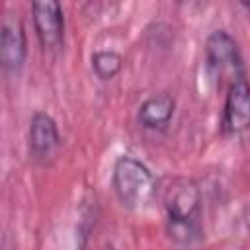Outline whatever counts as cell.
I'll return each instance as SVG.
<instances>
[{
  "mask_svg": "<svg viewBox=\"0 0 250 250\" xmlns=\"http://www.w3.org/2000/svg\"><path fill=\"white\" fill-rule=\"evenodd\" d=\"M164 209L166 230L176 244L191 246L201 238V189L193 180H176L166 193Z\"/></svg>",
  "mask_w": 250,
  "mask_h": 250,
  "instance_id": "1",
  "label": "cell"
},
{
  "mask_svg": "<svg viewBox=\"0 0 250 250\" xmlns=\"http://www.w3.org/2000/svg\"><path fill=\"white\" fill-rule=\"evenodd\" d=\"M111 188L117 201L125 209L139 211L152 201L156 191V180L143 160L131 154H121L113 162Z\"/></svg>",
  "mask_w": 250,
  "mask_h": 250,
  "instance_id": "2",
  "label": "cell"
},
{
  "mask_svg": "<svg viewBox=\"0 0 250 250\" xmlns=\"http://www.w3.org/2000/svg\"><path fill=\"white\" fill-rule=\"evenodd\" d=\"M205 62L207 70L213 78H223L225 74H230V78L238 74H246L240 49L236 39L225 31V29H215L207 35L205 39Z\"/></svg>",
  "mask_w": 250,
  "mask_h": 250,
  "instance_id": "3",
  "label": "cell"
},
{
  "mask_svg": "<svg viewBox=\"0 0 250 250\" xmlns=\"http://www.w3.org/2000/svg\"><path fill=\"white\" fill-rule=\"evenodd\" d=\"M221 131L230 137H240L250 133V80L246 74H238L229 80Z\"/></svg>",
  "mask_w": 250,
  "mask_h": 250,
  "instance_id": "4",
  "label": "cell"
},
{
  "mask_svg": "<svg viewBox=\"0 0 250 250\" xmlns=\"http://www.w3.org/2000/svg\"><path fill=\"white\" fill-rule=\"evenodd\" d=\"M31 20L33 29L39 39V45L49 51L57 53L64 45V12L61 2L57 0H37L31 4Z\"/></svg>",
  "mask_w": 250,
  "mask_h": 250,
  "instance_id": "5",
  "label": "cell"
},
{
  "mask_svg": "<svg viewBox=\"0 0 250 250\" xmlns=\"http://www.w3.org/2000/svg\"><path fill=\"white\" fill-rule=\"evenodd\" d=\"M61 143L62 141H61L57 121L45 111H35L27 127L29 156L39 164H47L51 158H55L57 150L61 148Z\"/></svg>",
  "mask_w": 250,
  "mask_h": 250,
  "instance_id": "6",
  "label": "cell"
},
{
  "mask_svg": "<svg viewBox=\"0 0 250 250\" xmlns=\"http://www.w3.org/2000/svg\"><path fill=\"white\" fill-rule=\"evenodd\" d=\"M27 61V35L18 18H6L0 27V64L6 72H20Z\"/></svg>",
  "mask_w": 250,
  "mask_h": 250,
  "instance_id": "7",
  "label": "cell"
},
{
  "mask_svg": "<svg viewBox=\"0 0 250 250\" xmlns=\"http://www.w3.org/2000/svg\"><path fill=\"white\" fill-rule=\"evenodd\" d=\"M176 111V100L174 96L160 92L148 96L137 109V121L143 129L148 131H164Z\"/></svg>",
  "mask_w": 250,
  "mask_h": 250,
  "instance_id": "8",
  "label": "cell"
},
{
  "mask_svg": "<svg viewBox=\"0 0 250 250\" xmlns=\"http://www.w3.org/2000/svg\"><path fill=\"white\" fill-rule=\"evenodd\" d=\"M90 66L94 70V74L107 82V80H113L121 68H123V57L113 51V49H100V51H94L92 57H90Z\"/></svg>",
  "mask_w": 250,
  "mask_h": 250,
  "instance_id": "9",
  "label": "cell"
},
{
  "mask_svg": "<svg viewBox=\"0 0 250 250\" xmlns=\"http://www.w3.org/2000/svg\"><path fill=\"white\" fill-rule=\"evenodd\" d=\"M246 225H248V229H250V205H248V209H246Z\"/></svg>",
  "mask_w": 250,
  "mask_h": 250,
  "instance_id": "10",
  "label": "cell"
},
{
  "mask_svg": "<svg viewBox=\"0 0 250 250\" xmlns=\"http://www.w3.org/2000/svg\"><path fill=\"white\" fill-rule=\"evenodd\" d=\"M240 6H244L246 10H250V2H240Z\"/></svg>",
  "mask_w": 250,
  "mask_h": 250,
  "instance_id": "11",
  "label": "cell"
}]
</instances>
